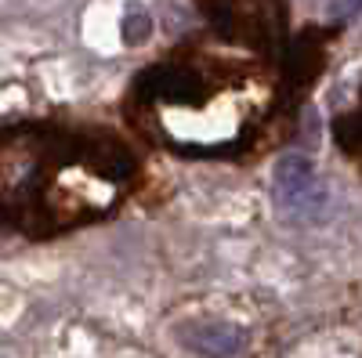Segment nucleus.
Instances as JSON below:
<instances>
[{
	"instance_id": "f03ea898",
	"label": "nucleus",
	"mask_w": 362,
	"mask_h": 358,
	"mask_svg": "<svg viewBox=\"0 0 362 358\" xmlns=\"http://www.w3.org/2000/svg\"><path fill=\"white\" fill-rule=\"evenodd\" d=\"M243 330H235V326H225V322H203L196 330L185 333V344L196 347L199 354H210V358H228L243 347Z\"/></svg>"
},
{
	"instance_id": "f257e3e1",
	"label": "nucleus",
	"mask_w": 362,
	"mask_h": 358,
	"mask_svg": "<svg viewBox=\"0 0 362 358\" xmlns=\"http://www.w3.org/2000/svg\"><path fill=\"white\" fill-rule=\"evenodd\" d=\"M272 203H276V214L290 225H312L326 214L329 192L308 156L286 153L276 163V170H272Z\"/></svg>"
},
{
	"instance_id": "7ed1b4c3",
	"label": "nucleus",
	"mask_w": 362,
	"mask_h": 358,
	"mask_svg": "<svg viewBox=\"0 0 362 358\" xmlns=\"http://www.w3.org/2000/svg\"><path fill=\"white\" fill-rule=\"evenodd\" d=\"M148 33H153V18H148V15L131 11V15L124 18V40H127L131 47L145 44V40H148Z\"/></svg>"
}]
</instances>
